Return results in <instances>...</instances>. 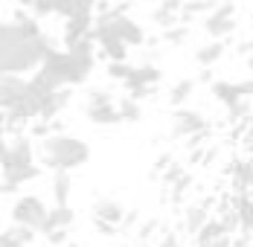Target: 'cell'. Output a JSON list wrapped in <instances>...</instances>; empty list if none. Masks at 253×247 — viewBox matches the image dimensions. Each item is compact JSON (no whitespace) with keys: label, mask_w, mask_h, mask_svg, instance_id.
Returning <instances> with one entry per match:
<instances>
[{"label":"cell","mask_w":253,"mask_h":247,"mask_svg":"<svg viewBox=\"0 0 253 247\" xmlns=\"http://www.w3.org/2000/svg\"><path fill=\"white\" fill-rule=\"evenodd\" d=\"M55 47L41 29V18L18 6L0 26V70L3 73H35Z\"/></svg>","instance_id":"6da1fadb"},{"label":"cell","mask_w":253,"mask_h":247,"mask_svg":"<svg viewBox=\"0 0 253 247\" xmlns=\"http://www.w3.org/2000/svg\"><path fill=\"white\" fill-rule=\"evenodd\" d=\"M90 160V146L70 134H47L41 140V166L52 172L58 169H79Z\"/></svg>","instance_id":"7a4b0ae2"},{"label":"cell","mask_w":253,"mask_h":247,"mask_svg":"<svg viewBox=\"0 0 253 247\" xmlns=\"http://www.w3.org/2000/svg\"><path fill=\"white\" fill-rule=\"evenodd\" d=\"M96 3L99 0H18V6H24L29 12H35L38 18H50V15H58V18H70L76 12H96Z\"/></svg>","instance_id":"3957f363"},{"label":"cell","mask_w":253,"mask_h":247,"mask_svg":"<svg viewBox=\"0 0 253 247\" xmlns=\"http://www.w3.org/2000/svg\"><path fill=\"white\" fill-rule=\"evenodd\" d=\"M236 26V0H218V6L201 18V29L210 38H230Z\"/></svg>","instance_id":"277c9868"},{"label":"cell","mask_w":253,"mask_h":247,"mask_svg":"<svg viewBox=\"0 0 253 247\" xmlns=\"http://www.w3.org/2000/svg\"><path fill=\"white\" fill-rule=\"evenodd\" d=\"M47 215H50V209L44 206V201L35 195H24L15 201V206H12V218L15 224H24V227H32V230H44V224H47Z\"/></svg>","instance_id":"5b68a950"},{"label":"cell","mask_w":253,"mask_h":247,"mask_svg":"<svg viewBox=\"0 0 253 247\" xmlns=\"http://www.w3.org/2000/svg\"><path fill=\"white\" fill-rule=\"evenodd\" d=\"M35 163V146L29 137H15L3 143V172L15 166H29Z\"/></svg>","instance_id":"8992f818"},{"label":"cell","mask_w":253,"mask_h":247,"mask_svg":"<svg viewBox=\"0 0 253 247\" xmlns=\"http://www.w3.org/2000/svg\"><path fill=\"white\" fill-rule=\"evenodd\" d=\"M207 131H210V123L198 111L175 108V120H172V134L175 137H195V134H207Z\"/></svg>","instance_id":"52a82bcc"},{"label":"cell","mask_w":253,"mask_h":247,"mask_svg":"<svg viewBox=\"0 0 253 247\" xmlns=\"http://www.w3.org/2000/svg\"><path fill=\"white\" fill-rule=\"evenodd\" d=\"M93 26H96V15L90 12V9H84V12H76V15H70V18H64V47H70V44H76L82 41L84 35H90L93 32Z\"/></svg>","instance_id":"ba28073f"},{"label":"cell","mask_w":253,"mask_h":247,"mask_svg":"<svg viewBox=\"0 0 253 247\" xmlns=\"http://www.w3.org/2000/svg\"><path fill=\"white\" fill-rule=\"evenodd\" d=\"M26 90H29V79H24L21 73H3V82H0V102H3V111L15 108V105L26 96Z\"/></svg>","instance_id":"9c48e42d"},{"label":"cell","mask_w":253,"mask_h":247,"mask_svg":"<svg viewBox=\"0 0 253 247\" xmlns=\"http://www.w3.org/2000/svg\"><path fill=\"white\" fill-rule=\"evenodd\" d=\"M84 114H87V120H90L93 125H117V123H123L120 105H117L114 99H108V102H87Z\"/></svg>","instance_id":"30bf717a"},{"label":"cell","mask_w":253,"mask_h":247,"mask_svg":"<svg viewBox=\"0 0 253 247\" xmlns=\"http://www.w3.org/2000/svg\"><path fill=\"white\" fill-rule=\"evenodd\" d=\"M38 174H41V166H38V163L6 169V172H3V192H6V195H12L18 186H24V183H29V180H35Z\"/></svg>","instance_id":"8fae6325"},{"label":"cell","mask_w":253,"mask_h":247,"mask_svg":"<svg viewBox=\"0 0 253 247\" xmlns=\"http://www.w3.org/2000/svg\"><path fill=\"white\" fill-rule=\"evenodd\" d=\"M224 52H227L224 38H212V41H207L195 49V61L201 67H212V64H218V58H224Z\"/></svg>","instance_id":"7c38bea8"},{"label":"cell","mask_w":253,"mask_h":247,"mask_svg":"<svg viewBox=\"0 0 253 247\" xmlns=\"http://www.w3.org/2000/svg\"><path fill=\"white\" fill-rule=\"evenodd\" d=\"M212 96L221 105L233 108L245 99V87H242V82H212Z\"/></svg>","instance_id":"4fadbf2b"},{"label":"cell","mask_w":253,"mask_h":247,"mask_svg":"<svg viewBox=\"0 0 253 247\" xmlns=\"http://www.w3.org/2000/svg\"><path fill=\"white\" fill-rule=\"evenodd\" d=\"M160 76H163V73H160L154 64H137L123 84H126V90H131V87H146V84H157V82H160Z\"/></svg>","instance_id":"5bb4252c"},{"label":"cell","mask_w":253,"mask_h":247,"mask_svg":"<svg viewBox=\"0 0 253 247\" xmlns=\"http://www.w3.org/2000/svg\"><path fill=\"white\" fill-rule=\"evenodd\" d=\"M93 218H105V221H111V224H123L126 221V209L117 201H111V198H99L93 204Z\"/></svg>","instance_id":"9a60e30c"},{"label":"cell","mask_w":253,"mask_h":247,"mask_svg":"<svg viewBox=\"0 0 253 247\" xmlns=\"http://www.w3.org/2000/svg\"><path fill=\"white\" fill-rule=\"evenodd\" d=\"M73 218H76V215H73V209H70L67 204H64V206H61V204H55V206L50 209V215H47V224H44V230H41V233L47 236L50 230H58V227H70V224H73Z\"/></svg>","instance_id":"2e32d148"},{"label":"cell","mask_w":253,"mask_h":247,"mask_svg":"<svg viewBox=\"0 0 253 247\" xmlns=\"http://www.w3.org/2000/svg\"><path fill=\"white\" fill-rule=\"evenodd\" d=\"M215 6H218V0H186L183 9H180V21L189 24L192 18H204V15H210Z\"/></svg>","instance_id":"e0dca14e"},{"label":"cell","mask_w":253,"mask_h":247,"mask_svg":"<svg viewBox=\"0 0 253 247\" xmlns=\"http://www.w3.org/2000/svg\"><path fill=\"white\" fill-rule=\"evenodd\" d=\"M52 198H55V204H67L70 201V172L67 169H58L55 177H52Z\"/></svg>","instance_id":"ac0fdd59"},{"label":"cell","mask_w":253,"mask_h":247,"mask_svg":"<svg viewBox=\"0 0 253 247\" xmlns=\"http://www.w3.org/2000/svg\"><path fill=\"white\" fill-rule=\"evenodd\" d=\"M192 90H195V79H180L172 84V90H169V105L172 108H180L186 99L192 96Z\"/></svg>","instance_id":"d6986e66"},{"label":"cell","mask_w":253,"mask_h":247,"mask_svg":"<svg viewBox=\"0 0 253 247\" xmlns=\"http://www.w3.org/2000/svg\"><path fill=\"white\" fill-rule=\"evenodd\" d=\"M224 233H227V230H224L221 221H207L201 230H198V247H210L215 239H221Z\"/></svg>","instance_id":"ffe728a7"},{"label":"cell","mask_w":253,"mask_h":247,"mask_svg":"<svg viewBox=\"0 0 253 247\" xmlns=\"http://www.w3.org/2000/svg\"><path fill=\"white\" fill-rule=\"evenodd\" d=\"M236 212H239L242 230L253 233V201L248 198V192H242V195H239V201H236Z\"/></svg>","instance_id":"44dd1931"},{"label":"cell","mask_w":253,"mask_h":247,"mask_svg":"<svg viewBox=\"0 0 253 247\" xmlns=\"http://www.w3.org/2000/svg\"><path fill=\"white\" fill-rule=\"evenodd\" d=\"M236 186L242 192L253 189V160H239L236 163Z\"/></svg>","instance_id":"7402d4cb"},{"label":"cell","mask_w":253,"mask_h":247,"mask_svg":"<svg viewBox=\"0 0 253 247\" xmlns=\"http://www.w3.org/2000/svg\"><path fill=\"white\" fill-rule=\"evenodd\" d=\"M204 224H207V209H204V206H189V209H186V218H183L186 233H198Z\"/></svg>","instance_id":"603a6c76"},{"label":"cell","mask_w":253,"mask_h":247,"mask_svg":"<svg viewBox=\"0 0 253 247\" xmlns=\"http://www.w3.org/2000/svg\"><path fill=\"white\" fill-rule=\"evenodd\" d=\"M166 44H172V47H177V44H183L186 38H189V24H175V26H169V29H163V35H160Z\"/></svg>","instance_id":"cb8c5ba5"},{"label":"cell","mask_w":253,"mask_h":247,"mask_svg":"<svg viewBox=\"0 0 253 247\" xmlns=\"http://www.w3.org/2000/svg\"><path fill=\"white\" fill-rule=\"evenodd\" d=\"M152 21L160 26V29H169V26L180 24V12H172V9H166V6H157L152 12Z\"/></svg>","instance_id":"d4e9b609"},{"label":"cell","mask_w":253,"mask_h":247,"mask_svg":"<svg viewBox=\"0 0 253 247\" xmlns=\"http://www.w3.org/2000/svg\"><path fill=\"white\" fill-rule=\"evenodd\" d=\"M120 114H123V123H137L140 117H143V108H140V102L137 99H123L120 102Z\"/></svg>","instance_id":"484cf974"},{"label":"cell","mask_w":253,"mask_h":247,"mask_svg":"<svg viewBox=\"0 0 253 247\" xmlns=\"http://www.w3.org/2000/svg\"><path fill=\"white\" fill-rule=\"evenodd\" d=\"M131 64L128 61H108V76L114 79V82H126L128 76H131Z\"/></svg>","instance_id":"4316f807"},{"label":"cell","mask_w":253,"mask_h":247,"mask_svg":"<svg viewBox=\"0 0 253 247\" xmlns=\"http://www.w3.org/2000/svg\"><path fill=\"white\" fill-rule=\"evenodd\" d=\"M9 233H12L15 239H21L24 245H29V242L35 239V233H38V230H32V227H24V224H15V227H9Z\"/></svg>","instance_id":"83f0119b"},{"label":"cell","mask_w":253,"mask_h":247,"mask_svg":"<svg viewBox=\"0 0 253 247\" xmlns=\"http://www.w3.org/2000/svg\"><path fill=\"white\" fill-rule=\"evenodd\" d=\"M152 93H154V84H146V87H131V90H128V96L137 99V102H140V99H149Z\"/></svg>","instance_id":"f1b7e54d"},{"label":"cell","mask_w":253,"mask_h":247,"mask_svg":"<svg viewBox=\"0 0 253 247\" xmlns=\"http://www.w3.org/2000/svg\"><path fill=\"white\" fill-rule=\"evenodd\" d=\"M47 239H50L52 245H67V227H58V230H50V233H47Z\"/></svg>","instance_id":"f546056e"},{"label":"cell","mask_w":253,"mask_h":247,"mask_svg":"<svg viewBox=\"0 0 253 247\" xmlns=\"http://www.w3.org/2000/svg\"><path fill=\"white\" fill-rule=\"evenodd\" d=\"M93 221H96V230H99L102 236H114V227H117V224L105 221V218H93Z\"/></svg>","instance_id":"4dcf8cb0"},{"label":"cell","mask_w":253,"mask_h":247,"mask_svg":"<svg viewBox=\"0 0 253 247\" xmlns=\"http://www.w3.org/2000/svg\"><path fill=\"white\" fill-rule=\"evenodd\" d=\"M0 247H26V245L21 242V239H15V236L6 230V233H3V242H0Z\"/></svg>","instance_id":"1f68e13d"},{"label":"cell","mask_w":253,"mask_h":247,"mask_svg":"<svg viewBox=\"0 0 253 247\" xmlns=\"http://www.w3.org/2000/svg\"><path fill=\"white\" fill-rule=\"evenodd\" d=\"M160 247H180L177 233H166V236H163V242H160Z\"/></svg>","instance_id":"d6a6232c"},{"label":"cell","mask_w":253,"mask_h":247,"mask_svg":"<svg viewBox=\"0 0 253 247\" xmlns=\"http://www.w3.org/2000/svg\"><path fill=\"white\" fill-rule=\"evenodd\" d=\"M183 3H186V0H160V6H166V9H172V12H180Z\"/></svg>","instance_id":"836d02e7"},{"label":"cell","mask_w":253,"mask_h":247,"mask_svg":"<svg viewBox=\"0 0 253 247\" xmlns=\"http://www.w3.org/2000/svg\"><path fill=\"white\" fill-rule=\"evenodd\" d=\"M210 247H233V242H230V236H221V239H215Z\"/></svg>","instance_id":"e575fe53"},{"label":"cell","mask_w":253,"mask_h":247,"mask_svg":"<svg viewBox=\"0 0 253 247\" xmlns=\"http://www.w3.org/2000/svg\"><path fill=\"white\" fill-rule=\"evenodd\" d=\"M175 177H180V166H169L166 169V180H175Z\"/></svg>","instance_id":"d590c367"},{"label":"cell","mask_w":253,"mask_h":247,"mask_svg":"<svg viewBox=\"0 0 253 247\" xmlns=\"http://www.w3.org/2000/svg\"><path fill=\"white\" fill-rule=\"evenodd\" d=\"M152 230H154V221L143 224V230H140V236H143V239H149V236H152Z\"/></svg>","instance_id":"8d00e7d4"},{"label":"cell","mask_w":253,"mask_h":247,"mask_svg":"<svg viewBox=\"0 0 253 247\" xmlns=\"http://www.w3.org/2000/svg\"><path fill=\"white\" fill-rule=\"evenodd\" d=\"M169 163H172V157H169V154H163V157H160V160H157V169H166V166H169Z\"/></svg>","instance_id":"74e56055"},{"label":"cell","mask_w":253,"mask_h":247,"mask_svg":"<svg viewBox=\"0 0 253 247\" xmlns=\"http://www.w3.org/2000/svg\"><path fill=\"white\" fill-rule=\"evenodd\" d=\"M105 3H123V0H105Z\"/></svg>","instance_id":"f35d334b"},{"label":"cell","mask_w":253,"mask_h":247,"mask_svg":"<svg viewBox=\"0 0 253 247\" xmlns=\"http://www.w3.org/2000/svg\"><path fill=\"white\" fill-rule=\"evenodd\" d=\"M67 247H79V245H67Z\"/></svg>","instance_id":"ab89813d"},{"label":"cell","mask_w":253,"mask_h":247,"mask_svg":"<svg viewBox=\"0 0 253 247\" xmlns=\"http://www.w3.org/2000/svg\"><path fill=\"white\" fill-rule=\"evenodd\" d=\"M251 151H253V146H251Z\"/></svg>","instance_id":"60d3db41"},{"label":"cell","mask_w":253,"mask_h":247,"mask_svg":"<svg viewBox=\"0 0 253 247\" xmlns=\"http://www.w3.org/2000/svg\"><path fill=\"white\" fill-rule=\"evenodd\" d=\"M251 247H253V245H251Z\"/></svg>","instance_id":"b9f144b4"}]
</instances>
